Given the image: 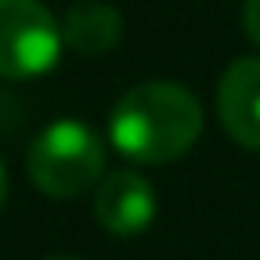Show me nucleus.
Segmentation results:
<instances>
[{"instance_id": "1", "label": "nucleus", "mask_w": 260, "mask_h": 260, "mask_svg": "<svg viewBox=\"0 0 260 260\" xmlns=\"http://www.w3.org/2000/svg\"><path fill=\"white\" fill-rule=\"evenodd\" d=\"M115 149L138 165H169L203 134V107L184 84L149 81L119 96L107 119Z\"/></svg>"}, {"instance_id": "2", "label": "nucleus", "mask_w": 260, "mask_h": 260, "mask_svg": "<svg viewBox=\"0 0 260 260\" xmlns=\"http://www.w3.org/2000/svg\"><path fill=\"white\" fill-rule=\"evenodd\" d=\"M104 142L81 119H57L27 149V176L50 199H73L104 180Z\"/></svg>"}, {"instance_id": "3", "label": "nucleus", "mask_w": 260, "mask_h": 260, "mask_svg": "<svg viewBox=\"0 0 260 260\" xmlns=\"http://www.w3.org/2000/svg\"><path fill=\"white\" fill-rule=\"evenodd\" d=\"M61 23L42 0H0V77L27 81L61 57Z\"/></svg>"}, {"instance_id": "4", "label": "nucleus", "mask_w": 260, "mask_h": 260, "mask_svg": "<svg viewBox=\"0 0 260 260\" xmlns=\"http://www.w3.org/2000/svg\"><path fill=\"white\" fill-rule=\"evenodd\" d=\"M96 218L115 237H134L149 230V222L157 218L153 184L134 169L104 172V180L96 184Z\"/></svg>"}, {"instance_id": "5", "label": "nucleus", "mask_w": 260, "mask_h": 260, "mask_svg": "<svg viewBox=\"0 0 260 260\" xmlns=\"http://www.w3.org/2000/svg\"><path fill=\"white\" fill-rule=\"evenodd\" d=\"M218 122L245 149H260V57H237L218 81Z\"/></svg>"}, {"instance_id": "6", "label": "nucleus", "mask_w": 260, "mask_h": 260, "mask_svg": "<svg viewBox=\"0 0 260 260\" xmlns=\"http://www.w3.org/2000/svg\"><path fill=\"white\" fill-rule=\"evenodd\" d=\"M119 39H122V16L111 4H100V0L77 4L61 19V42L77 54H88V57L107 54V50L119 46Z\"/></svg>"}, {"instance_id": "7", "label": "nucleus", "mask_w": 260, "mask_h": 260, "mask_svg": "<svg viewBox=\"0 0 260 260\" xmlns=\"http://www.w3.org/2000/svg\"><path fill=\"white\" fill-rule=\"evenodd\" d=\"M241 23H245V35H249V39L260 46V0H245Z\"/></svg>"}, {"instance_id": "8", "label": "nucleus", "mask_w": 260, "mask_h": 260, "mask_svg": "<svg viewBox=\"0 0 260 260\" xmlns=\"http://www.w3.org/2000/svg\"><path fill=\"white\" fill-rule=\"evenodd\" d=\"M4 199H8V176H4V161H0V207H4Z\"/></svg>"}, {"instance_id": "9", "label": "nucleus", "mask_w": 260, "mask_h": 260, "mask_svg": "<svg viewBox=\"0 0 260 260\" xmlns=\"http://www.w3.org/2000/svg\"><path fill=\"white\" fill-rule=\"evenodd\" d=\"M54 260H77V256H54Z\"/></svg>"}]
</instances>
